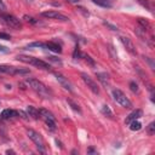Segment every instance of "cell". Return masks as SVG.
Listing matches in <instances>:
<instances>
[{"label": "cell", "instance_id": "cell-1", "mask_svg": "<svg viewBox=\"0 0 155 155\" xmlns=\"http://www.w3.org/2000/svg\"><path fill=\"white\" fill-rule=\"evenodd\" d=\"M25 84H27L33 91H35L38 94H40V96H42V97H45V98H48V90H47V87H46L41 81L30 78V79H27V80H25Z\"/></svg>", "mask_w": 155, "mask_h": 155}, {"label": "cell", "instance_id": "cell-2", "mask_svg": "<svg viewBox=\"0 0 155 155\" xmlns=\"http://www.w3.org/2000/svg\"><path fill=\"white\" fill-rule=\"evenodd\" d=\"M17 59L21 61V62H24V63H28V64H31V65H35L40 69H45V70H48L51 67L48 63L39 59V58H35V57H30V56H17Z\"/></svg>", "mask_w": 155, "mask_h": 155}, {"label": "cell", "instance_id": "cell-3", "mask_svg": "<svg viewBox=\"0 0 155 155\" xmlns=\"http://www.w3.org/2000/svg\"><path fill=\"white\" fill-rule=\"evenodd\" d=\"M0 73H5L8 75H28L30 74L29 69H22V68H16L12 65L7 64H1L0 65Z\"/></svg>", "mask_w": 155, "mask_h": 155}, {"label": "cell", "instance_id": "cell-4", "mask_svg": "<svg viewBox=\"0 0 155 155\" xmlns=\"http://www.w3.org/2000/svg\"><path fill=\"white\" fill-rule=\"evenodd\" d=\"M113 97H114L115 102L119 103L121 107L127 108V109L132 108V103H131V101L126 97V94H125L122 91H120V90H117V88L113 90Z\"/></svg>", "mask_w": 155, "mask_h": 155}, {"label": "cell", "instance_id": "cell-5", "mask_svg": "<svg viewBox=\"0 0 155 155\" xmlns=\"http://www.w3.org/2000/svg\"><path fill=\"white\" fill-rule=\"evenodd\" d=\"M27 134H28V137L35 143V145L38 147V149H39L41 153H45V143H44V139H42L41 134L38 133L36 131L31 130V128L27 130Z\"/></svg>", "mask_w": 155, "mask_h": 155}, {"label": "cell", "instance_id": "cell-6", "mask_svg": "<svg viewBox=\"0 0 155 155\" xmlns=\"http://www.w3.org/2000/svg\"><path fill=\"white\" fill-rule=\"evenodd\" d=\"M1 18H2V21H4L8 27H11V28H13V29H22V23H21V21H19L18 18H16L15 16L7 15V13H2V15H1Z\"/></svg>", "mask_w": 155, "mask_h": 155}, {"label": "cell", "instance_id": "cell-7", "mask_svg": "<svg viewBox=\"0 0 155 155\" xmlns=\"http://www.w3.org/2000/svg\"><path fill=\"white\" fill-rule=\"evenodd\" d=\"M81 78H82V81L86 84V86H87L94 94H99V86L97 85V82H96L90 75H87L86 73H81Z\"/></svg>", "mask_w": 155, "mask_h": 155}, {"label": "cell", "instance_id": "cell-8", "mask_svg": "<svg viewBox=\"0 0 155 155\" xmlns=\"http://www.w3.org/2000/svg\"><path fill=\"white\" fill-rule=\"evenodd\" d=\"M41 16L45 17V18L58 19V21H62V22H68V21H69V18H68L67 16H64V15L57 12V11H45V12L41 13Z\"/></svg>", "mask_w": 155, "mask_h": 155}, {"label": "cell", "instance_id": "cell-9", "mask_svg": "<svg viewBox=\"0 0 155 155\" xmlns=\"http://www.w3.org/2000/svg\"><path fill=\"white\" fill-rule=\"evenodd\" d=\"M54 76H56V79H57V81L62 85V87H64L67 91H69V92H73V86H71V84H70V81L68 80V78H65L64 75H62L61 73H54Z\"/></svg>", "mask_w": 155, "mask_h": 155}, {"label": "cell", "instance_id": "cell-10", "mask_svg": "<svg viewBox=\"0 0 155 155\" xmlns=\"http://www.w3.org/2000/svg\"><path fill=\"white\" fill-rule=\"evenodd\" d=\"M120 40H121V42H122L124 47L126 48V51H128L132 56H136V54H137L136 47H134V45H133V42L131 41V39H130V38H127V36H121V38H120Z\"/></svg>", "mask_w": 155, "mask_h": 155}, {"label": "cell", "instance_id": "cell-11", "mask_svg": "<svg viewBox=\"0 0 155 155\" xmlns=\"http://www.w3.org/2000/svg\"><path fill=\"white\" fill-rule=\"evenodd\" d=\"M142 115H143V111L140 110V109H136V110H133L127 117H126V120H125V124H130L131 121H133V120H138L139 117H142Z\"/></svg>", "mask_w": 155, "mask_h": 155}, {"label": "cell", "instance_id": "cell-12", "mask_svg": "<svg viewBox=\"0 0 155 155\" xmlns=\"http://www.w3.org/2000/svg\"><path fill=\"white\" fill-rule=\"evenodd\" d=\"M39 114H40V117L44 119L45 121H56L53 114L51 111H48L47 109H40L39 110Z\"/></svg>", "mask_w": 155, "mask_h": 155}, {"label": "cell", "instance_id": "cell-13", "mask_svg": "<svg viewBox=\"0 0 155 155\" xmlns=\"http://www.w3.org/2000/svg\"><path fill=\"white\" fill-rule=\"evenodd\" d=\"M96 78L98 79V81H101V84L107 88L109 87V75L105 74V73H97L96 74Z\"/></svg>", "mask_w": 155, "mask_h": 155}, {"label": "cell", "instance_id": "cell-14", "mask_svg": "<svg viewBox=\"0 0 155 155\" xmlns=\"http://www.w3.org/2000/svg\"><path fill=\"white\" fill-rule=\"evenodd\" d=\"M45 45H46V48H48V50H51V51H53V52H56V53H61V52H62L61 46H59L58 44L53 42V41H48V42H46Z\"/></svg>", "mask_w": 155, "mask_h": 155}, {"label": "cell", "instance_id": "cell-15", "mask_svg": "<svg viewBox=\"0 0 155 155\" xmlns=\"http://www.w3.org/2000/svg\"><path fill=\"white\" fill-rule=\"evenodd\" d=\"M27 111H28V116H31L33 119H39V117H40L39 110H38L36 108H34L33 105H29L28 109H27Z\"/></svg>", "mask_w": 155, "mask_h": 155}, {"label": "cell", "instance_id": "cell-16", "mask_svg": "<svg viewBox=\"0 0 155 155\" xmlns=\"http://www.w3.org/2000/svg\"><path fill=\"white\" fill-rule=\"evenodd\" d=\"M16 114H17V111H15V110L5 109V110L1 113V117H2V119H10V117L16 116Z\"/></svg>", "mask_w": 155, "mask_h": 155}, {"label": "cell", "instance_id": "cell-17", "mask_svg": "<svg viewBox=\"0 0 155 155\" xmlns=\"http://www.w3.org/2000/svg\"><path fill=\"white\" fill-rule=\"evenodd\" d=\"M128 125H130V130H131V131H139V130L142 128V124H140L138 120H133V121H131Z\"/></svg>", "mask_w": 155, "mask_h": 155}, {"label": "cell", "instance_id": "cell-18", "mask_svg": "<svg viewBox=\"0 0 155 155\" xmlns=\"http://www.w3.org/2000/svg\"><path fill=\"white\" fill-rule=\"evenodd\" d=\"M92 2L98 6H102V7H111L110 0H92Z\"/></svg>", "mask_w": 155, "mask_h": 155}, {"label": "cell", "instance_id": "cell-19", "mask_svg": "<svg viewBox=\"0 0 155 155\" xmlns=\"http://www.w3.org/2000/svg\"><path fill=\"white\" fill-rule=\"evenodd\" d=\"M102 113L105 115V116H108V117H114V114H113V111H111V109H110V107L109 105H107V104H104L103 107H102Z\"/></svg>", "mask_w": 155, "mask_h": 155}, {"label": "cell", "instance_id": "cell-20", "mask_svg": "<svg viewBox=\"0 0 155 155\" xmlns=\"http://www.w3.org/2000/svg\"><path fill=\"white\" fill-rule=\"evenodd\" d=\"M67 102H68V104L71 107V109H73V110H75V111H78L79 114H81V109H80V107H79V104H78L76 102H74L71 98H68V99H67Z\"/></svg>", "mask_w": 155, "mask_h": 155}, {"label": "cell", "instance_id": "cell-21", "mask_svg": "<svg viewBox=\"0 0 155 155\" xmlns=\"http://www.w3.org/2000/svg\"><path fill=\"white\" fill-rule=\"evenodd\" d=\"M108 51H109V54H110V57H111L114 61H117V53L115 52V50H114L113 45H108Z\"/></svg>", "mask_w": 155, "mask_h": 155}, {"label": "cell", "instance_id": "cell-22", "mask_svg": "<svg viewBox=\"0 0 155 155\" xmlns=\"http://www.w3.org/2000/svg\"><path fill=\"white\" fill-rule=\"evenodd\" d=\"M81 57H84V59L86 61V63H88L91 67H94V65H96V62L93 61V58H92L91 56H88V54H82Z\"/></svg>", "mask_w": 155, "mask_h": 155}, {"label": "cell", "instance_id": "cell-23", "mask_svg": "<svg viewBox=\"0 0 155 155\" xmlns=\"http://www.w3.org/2000/svg\"><path fill=\"white\" fill-rule=\"evenodd\" d=\"M138 23L142 25V28H143L144 30L149 29V23H148V22H147L144 18H139V19H138Z\"/></svg>", "mask_w": 155, "mask_h": 155}, {"label": "cell", "instance_id": "cell-24", "mask_svg": "<svg viewBox=\"0 0 155 155\" xmlns=\"http://www.w3.org/2000/svg\"><path fill=\"white\" fill-rule=\"evenodd\" d=\"M82 54H81V52H80V47L79 46H76L75 47V50H74V53H73V57L75 58V59H78V58H80Z\"/></svg>", "mask_w": 155, "mask_h": 155}, {"label": "cell", "instance_id": "cell-25", "mask_svg": "<svg viewBox=\"0 0 155 155\" xmlns=\"http://www.w3.org/2000/svg\"><path fill=\"white\" fill-rule=\"evenodd\" d=\"M147 131H148L149 134H154L155 133V124L154 122H150L149 126H148V128H147Z\"/></svg>", "mask_w": 155, "mask_h": 155}, {"label": "cell", "instance_id": "cell-26", "mask_svg": "<svg viewBox=\"0 0 155 155\" xmlns=\"http://www.w3.org/2000/svg\"><path fill=\"white\" fill-rule=\"evenodd\" d=\"M23 18H24L28 23H31V24H36V23H38V21H36L34 17H30V16H27V15H25Z\"/></svg>", "mask_w": 155, "mask_h": 155}, {"label": "cell", "instance_id": "cell-27", "mask_svg": "<svg viewBox=\"0 0 155 155\" xmlns=\"http://www.w3.org/2000/svg\"><path fill=\"white\" fill-rule=\"evenodd\" d=\"M130 88H131L132 92H138V91H139V90H138V85H137L134 81H131V82H130Z\"/></svg>", "mask_w": 155, "mask_h": 155}, {"label": "cell", "instance_id": "cell-28", "mask_svg": "<svg viewBox=\"0 0 155 155\" xmlns=\"http://www.w3.org/2000/svg\"><path fill=\"white\" fill-rule=\"evenodd\" d=\"M143 58H144V59H145V61H147V62L149 63V65H150V68H151V69H154V63H153V61H151V59H150L149 57H145V56H144Z\"/></svg>", "mask_w": 155, "mask_h": 155}, {"label": "cell", "instance_id": "cell-29", "mask_svg": "<svg viewBox=\"0 0 155 155\" xmlns=\"http://www.w3.org/2000/svg\"><path fill=\"white\" fill-rule=\"evenodd\" d=\"M17 114H18V115H21V117H22V119H28V114H25V113H24V111H22V110H18V111H17Z\"/></svg>", "mask_w": 155, "mask_h": 155}, {"label": "cell", "instance_id": "cell-30", "mask_svg": "<svg viewBox=\"0 0 155 155\" xmlns=\"http://www.w3.org/2000/svg\"><path fill=\"white\" fill-rule=\"evenodd\" d=\"M0 38L1 39H5V40H10L11 39V36L8 34H5V33H0Z\"/></svg>", "mask_w": 155, "mask_h": 155}, {"label": "cell", "instance_id": "cell-31", "mask_svg": "<svg viewBox=\"0 0 155 155\" xmlns=\"http://www.w3.org/2000/svg\"><path fill=\"white\" fill-rule=\"evenodd\" d=\"M76 10H79V11H80V12H82V13H84V16H85V17H87V16H88V12H87V11H85V8H84V7H78V8H76Z\"/></svg>", "mask_w": 155, "mask_h": 155}, {"label": "cell", "instance_id": "cell-32", "mask_svg": "<svg viewBox=\"0 0 155 155\" xmlns=\"http://www.w3.org/2000/svg\"><path fill=\"white\" fill-rule=\"evenodd\" d=\"M104 24H105V25H108L109 28H111V30H117V28H116L115 25H111V24H110V23H108V22H104Z\"/></svg>", "mask_w": 155, "mask_h": 155}, {"label": "cell", "instance_id": "cell-33", "mask_svg": "<svg viewBox=\"0 0 155 155\" xmlns=\"http://www.w3.org/2000/svg\"><path fill=\"white\" fill-rule=\"evenodd\" d=\"M5 10H6V6H5V4H4V2L0 0V11H2V12H4Z\"/></svg>", "mask_w": 155, "mask_h": 155}, {"label": "cell", "instance_id": "cell-34", "mask_svg": "<svg viewBox=\"0 0 155 155\" xmlns=\"http://www.w3.org/2000/svg\"><path fill=\"white\" fill-rule=\"evenodd\" d=\"M0 51H2V52H7L6 47H4V46H1V45H0Z\"/></svg>", "mask_w": 155, "mask_h": 155}, {"label": "cell", "instance_id": "cell-35", "mask_svg": "<svg viewBox=\"0 0 155 155\" xmlns=\"http://www.w3.org/2000/svg\"><path fill=\"white\" fill-rule=\"evenodd\" d=\"M6 154H15L13 150H6Z\"/></svg>", "mask_w": 155, "mask_h": 155}, {"label": "cell", "instance_id": "cell-36", "mask_svg": "<svg viewBox=\"0 0 155 155\" xmlns=\"http://www.w3.org/2000/svg\"><path fill=\"white\" fill-rule=\"evenodd\" d=\"M88 153H97V151H94V149H92V148H90V149H88Z\"/></svg>", "mask_w": 155, "mask_h": 155}, {"label": "cell", "instance_id": "cell-37", "mask_svg": "<svg viewBox=\"0 0 155 155\" xmlns=\"http://www.w3.org/2000/svg\"><path fill=\"white\" fill-rule=\"evenodd\" d=\"M68 1H69V2H73V4H75V2H78L79 0H68Z\"/></svg>", "mask_w": 155, "mask_h": 155}, {"label": "cell", "instance_id": "cell-38", "mask_svg": "<svg viewBox=\"0 0 155 155\" xmlns=\"http://www.w3.org/2000/svg\"><path fill=\"white\" fill-rule=\"evenodd\" d=\"M139 1H143V0H139Z\"/></svg>", "mask_w": 155, "mask_h": 155}, {"label": "cell", "instance_id": "cell-39", "mask_svg": "<svg viewBox=\"0 0 155 155\" xmlns=\"http://www.w3.org/2000/svg\"><path fill=\"white\" fill-rule=\"evenodd\" d=\"M30 1H33V0H30Z\"/></svg>", "mask_w": 155, "mask_h": 155}]
</instances>
